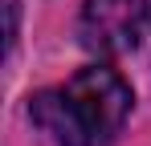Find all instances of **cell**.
I'll return each mask as SVG.
<instances>
[{
	"label": "cell",
	"instance_id": "1",
	"mask_svg": "<svg viewBox=\"0 0 151 146\" xmlns=\"http://www.w3.org/2000/svg\"><path fill=\"white\" fill-rule=\"evenodd\" d=\"M131 85L114 69L90 65L65 85L41 89L29 101V118L53 146H110L131 114Z\"/></svg>",
	"mask_w": 151,
	"mask_h": 146
},
{
	"label": "cell",
	"instance_id": "2",
	"mask_svg": "<svg viewBox=\"0 0 151 146\" xmlns=\"http://www.w3.org/2000/svg\"><path fill=\"white\" fill-rule=\"evenodd\" d=\"M151 0H86L78 16L82 45L98 57H123L143 41Z\"/></svg>",
	"mask_w": 151,
	"mask_h": 146
},
{
	"label": "cell",
	"instance_id": "3",
	"mask_svg": "<svg viewBox=\"0 0 151 146\" xmlns=\"http://www.w3.org/2000/svg\"><path fill=\"white\" fill-rule=\"evenodd\" d=\"M4 12H8V37H4V45H8V53H12V45H17V16H21V0H4Z\"/></svg>",
	"mask_w": 151,
	"mask_h": 146
}]
</instances>
